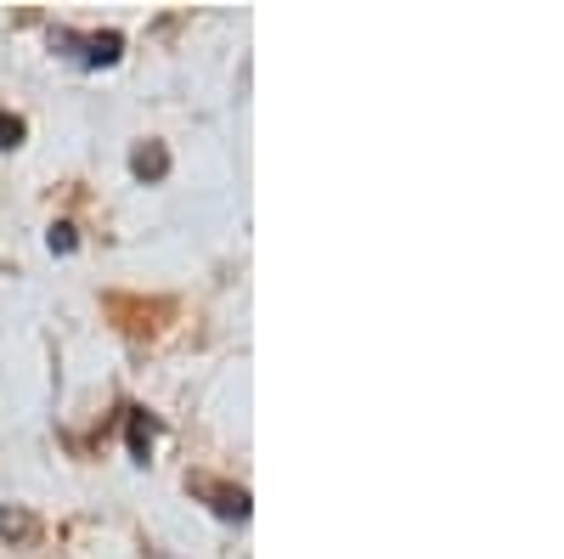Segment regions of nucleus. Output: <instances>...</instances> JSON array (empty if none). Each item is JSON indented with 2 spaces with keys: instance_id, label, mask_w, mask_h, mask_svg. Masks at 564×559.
Returning a JSON list of instances; mask_svg holds the SVG:
<instances>
[{
  "instance_id": "f257e3e1",
  "label": "nucleus",
  "mask_w": 564,
  "mask_h": 559,
  "mask_svg": "<svg viewBox=\"0 0 564 559\" xmlns=\"http://www.w3.org/2000/svg\"><path fill=\"white\" fill-rule=\"evenodd\" d=\"M102 316L130 345H148L175 322V300H164V294H153V300L148 294H102Z\"/></svg>"
},
{
  "instance_id": "f03ea898",
  "label": "nucleus",
  "mask_w": 564,
  "mask_h": 559,
  "mask_svg": "<svg viewBox=\"0 0 564 559\" xmlns=\"http://www.w3.org/2000/svg\"><path fill=\"white\" fill-rule=\"evenodd\" d=\"M52 52L57 57H68V63H79V68H113L119 57H124V34L119 29H90V34H79V29H63V23H52Z\"/></svg>"
},
{
  "instance_id": "7ed1b4c3",
  "label": "nucleus",
  "mask_w": 564,
  "mask_h": 559,
  "mask_svg": "<svg viewBox=\"0 0 564 559\" xmlns=\"http://www.w3.org/2000/svg\"><path fill=\"white\" fill-rule=\"evenodd\" d=\"M186 492H193L198 503H209V515L220 520H249V486L226 481V475H209V470H186Z\"/></svg>"
},
{
  "instance_id": "20e7f679",
  "label": "nucleus",
  "mask_w": 564,
  "mask_h": 559,
  "mask_svg": "<svg viewBox=\"0 0 564 559\" xmlns=\"http://www.w3.org/2000/svg\"><path fill=\"white\" fill-rule=\"evenodd\" d=\"M159 436H164V424H159L148 407H124V447H130L135 463L153 458V441H159Z\"/></svg>"
},
{
  "instance_id": "39448f33",
  "label": "nucleus",
  "mask_w": 564,
  "mask_h": 559,
  "mask_svg": "<svg viewBox=\"0 0 564 559\" xmlns=\"http://www.w3.org/2000/svg\"><path fill=\"white\" fill-rule=\"evenodd\" d=\"M0 542H12V548H34L40 542V520H34V508H0Z\"/></svg>"
},
{
  "instance_id": "423d86ee",
  "label": "nucleus",
  "mask_w": 564,
  "mask_h": 559,
  "mask_svg": "<svg viewBox=\"0 0 564 559\" xmlns=\"http://www.w3.org/2000/svg\"><path fill=\"white\" fill-rule=\"evenodd\" d=\"M130 175L135 181H164L170 175V148L164 142H135L130 148Z\"/></svg>"
},
{
  "instance_id": "0eeeda50",
  "label": "nucleus",
  "mask_w": 564,
  "mask_h": 559,
  "mask_svg": "<svg viewBox=\"0 0 564 559\" xmlns=\"http://www.w3.org/2000/svg\"><path fill=\"white\" fill-rule=\"evenodd\" d=\"M45 244H52V255H74L79 249V226L74 221H57L52 232H45Z\"/></svg>"
},
{
  "instance_id": "6e6552de",
  "label": "nucleus",
  "mask_w": 564,
  "mask_h": 559,
  "mask_svg": "<svg viewBox=\"0 0 564 559\" xmlns=\"http://www.w3.org/2000/svg\"><path fill=\"white\" fill-rule=\"evenodd\" d=\"M23 136H29L23 114H12V108H0V148H23Z\"/></svg>"
}]
</instances>
